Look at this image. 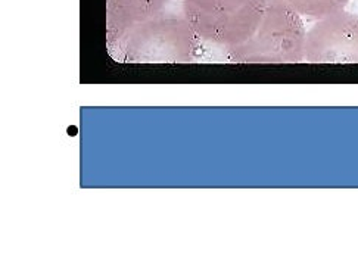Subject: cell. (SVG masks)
Wrapping results in <instances>:
<instances>
[{
  "instance_id": "cell-3",
  "label": "cell",
  "mask_w": 358,
  "mask_h": 268,
  "mask_svg": "<svg viewBox=\"0 0 358 268\" xmlns=\"http://www.w3.org/2000/svg\"><path fill=\"white\" fill-rule=\"evenodd\" d=\"M183 15L206 43L230 49L250 38L264 17L267 0H182Z\"/></svg>"
},
{
  "instance_id": "cell-4",
  "label": "cell",
  "mask_w": 358,
  "mask_h": 268,
  "mask_svg": "<svg viewBox=\"0 0 358 268\" xmlns=\"http://www.w3.org/2000/svg\"><path fill=\"white\" fill-rule=\"evenodd\" d=\"M308 64H358V15L339 10L317 20L306 38Z\"/></svg>"
},
{
  "instance_id": "cell-5",
  "label": "cell",
  "mask_w": 358,
  "mask_h": 268,
  "mask_svg": "<svg viewBox=\"0 0 358 268\" xmlns=\"http://www.w3.org/2000/svg\"><path fill=\"white\" fill-rule=\"evenodd\" d=\"M169 0H106V36L115 38L131 25L154 18Z\"/></svg>"
},
{
  "instance_id": "cell-2",
  "label": "cell",
  "mask_w": 358,
  "mask_h": 268,
  "mask_svg": "<svg viewBox=\"0 0 358 268\" xmlns=\"http://www.w3.org/2000/svg\"><path fill=\"white\" fill-rule=\"evenodd\" d=\"M306 38L299 13L280 0H267L264 17L252 36L226 52L236 64H299L306 61Z\"/></svg>"
},
{
  "instance_id": "cell-6",
  "label": "cell",
  "mask_w": 358,
  "mask_h": 268,
  "mask_svg": "<svg viewBox=\"0 0 358 268\" xmlns=\"http://www.w3.org/2000/svg\"><path fill=\"white\" fill-rule=\"evenodd\" d=\"M280 2L294 9L301 17L322 20L345 9L350 0H280Z\"/></svg>"
},
{
  "instance_id": "cell-1",
  "label": "cell",
  "mask_w": 358,
  "mask_h": 268,
  "mask_svg": "<svg viewBox=\"0 0 358 268\" xmlns=\"http://www.w3.org/2000/svg\"><path fill=\"white\" fill-rule=\"evenodd\" d=\"M198 34L185 15L158 13L108 40L114 58L127 64H187L196 55Z\"/></svg>"
}]
</instances>
